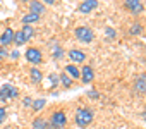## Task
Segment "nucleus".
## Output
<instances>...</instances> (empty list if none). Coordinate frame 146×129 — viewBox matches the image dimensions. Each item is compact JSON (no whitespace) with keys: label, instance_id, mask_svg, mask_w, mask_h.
Segmentation results:
<instances>
[{"label":"nucleus","instance_id":"6ab92c4d","mask_svg":"<svg viewBox=\"0 0 146 129\" xmlns=\"http://www.w3.org/2000/svg\"><path fill=\"white\" fill-rule=\"evenodd\" d=\"M11 86L12 84H4L0 88V102H9V91H11Z\"/></svg>","mask_w":146,"mask_h":129},{"label":"nucleus","instance_id":"9d476101","mask_svg":"<svg viewBox=\"0 0 146 129\" xmlns=\"http://www.w3.org/2000/svg\"><path fill=\"white\" fill-rule=\"evenodd\" d=\"M45 11H46V5H45V4H41L40 0H31V2L28 4V12H31V14L43 16V14H45Z\"/></svg>","mask_w":146,"mask_h":129},{"label":"nucleus","instance_id":"f257e3e1","mask_svg":"<svg viewBox=\"0 0 146 129\" xmlns=\"http://www.w3.org/2000/svg\"><path fill=\"white\" fill-rule=\"evenodd\" d=\"M74 120L79 127H88L93 120H95V114L90 107H79L76 110V115H74Z\"/></svg>","mask_w":146,"mask_h":129},{"label":"nucleus","instance_id":"bb28decb","mask_svg":"<svg viewBox=\"0 0 146 129\" xmlns=\"http://www.w3.org/2000/svg\"><path fill=\"white\" fill-rule=\"evenodd\" d=\"M88 96H90L91 100H98V98H100V93H98L96 90H90V91H88Z\"/></svg>","mask_w":146,"mask_h":129},{"label":"nucleus","instance_id":"393cba45","mask_svg":"<svg viewBox=\"0 0 146 129\" xmlns=\"http://www.w3.org/2000/svg\"><path fill=\"white\" fill-rule=\"evenodd\" d=\"M19 96V90L16 86H11V91H9V100H16Z\"/></svg>","mask_w":146,"mask_h":129},{"label":"nucleus","instance_id":"5701e85b","mask_svg":"<svg viewBox=\"0 0 146 129\" xmlns=\"http://www.w3.org/2000/svg\"><path fill=\"white\" fill-rule=\"evenodd\" d=\"M105 35H107V40H115L117 38V31L113 29V28H105Z\"/></svg>","mask_w":146,"mask_h":129},{"label":"nucleus","instance_id":"cd10ccee","mask_svg":"<svg viewBox=\"0 0 146 129\" xmlns=\"http://www.w3.org/2000/svg\"><path fill=\"white\" fill-rule=\"evenodd\" d=\"M9 57V52L5 50V48H2V47H0V62H2L4 59H7Z\"/></svg>","mask_w":146,"mask_h":129},{"label":"nucleus","instance_id":"473e14b6","mask_svg":"<svg viewBox=\"0 0 146 129\" xmlns=\"http://www.w3.org/2000/svg\"><path fill=\"white\" fill-rule=\"evenodd\" d=\"M143 119H144V120H146V110H144V112H143Z\"/></svg>","mask_w":146,"mask_h":129},{"label":"nucleus","instance_id":"423d86ee","mask_svg":"<svg viewBox=\"0 0 146 129\" xmlns=\"http://www.w3.org/2000/svg\"><path fill=\"white\" fill-rule=\"evenodd\" d=\"M98 7V0H83L78 5V12L79 14H91L93 11H96Z\"/></svg>","mask_w":146,"mask_h":129},{"label":"nucleus","instance_id":"dca6fc26","mask_svg":"<svg viewBox=\"0 0 146 129\" xmlns=\"http://www.w3.org/2000/svg\"><path fill=\"white\" fill-rule=\"evenodd\" d=\"M65 55V52H64V48L60 47V45H57V43H53V48H52V59L53 60H60L62 57Z\"/></svg>","mask_w":146,"mask_h":129},{"label":"nucleus","instance_id":"20e7f679","mask_svg":"<svg viewBox=\"0 0 146 129\" xmlns=\"http://www.w3.org/2000/svg\"><path fill=\"white\" fill-rule=\"evenodd\" d=\"M24 57H26V60H28L29 64H33V66H38V64L43 62V53H41V50L36 48V47H28L26 52H24Z\"/></svg>","mask_w":146,"mask_h":129},{"label":"nucleus","instance_id":"2eb2a0df","mask_svg":"<svg viewBox=\"0 0 146 129\" xmlns=\"http://www.w3.org/2000/svg\"><path fill=\"white\" fill-rule=\"evenodd\" d=\"M33 129H52L50 127V124H48V120L45 119V117H36V119H33Z\"/></svg>","mask_w":146,"mask_h":129},{"label":"nucleus","instance_id":"4be33fe9","mask_svg":"<svg viewBox=\"0 0 146 129\" xmlns=\"http://www.w3.org/2000/svg\"><path fill=\"white\" fill-rule=\"evenodd\" d=\"M46 105V100L45 98H38V100H33V103H31V108L35 110V112H40L43 107Z\"/></svg>","mask_w":146,"mask_h":129},{"label":"nucleus","instance_id":"a878e982","mask_svg":"<svg viewBox=\"0 0 146 129\" xmlns=\"http://www.w3.org/2000/svg\"><path fill=\"white\" fill-rule=\"evenodd\" d=\"M5 119H7V110L5 107H0V126L5 122Z\"/></svg>","mask_w":146,"mask_h":129},{"label":"nucleus","instance_id":"9b49d317","mask_svg":"<svg viewBox=\"0 0 146 129\" xmlns=\"http://www.w3.org/2000/svg\"><path fill=\"white\" fill-rule=\"evenodd\" d=\"M81 72V81L84 83V84H90L93 79H95V71H93V67L91 66H83V69L79 71Z\"/></svg>","mask_w":146,"mask_h":129},{"label":"nucleus","instance_id":"aec40b11","mask_svg":"<svg viewBox=\"0 0 146 129\" xmlns=\"http://www.w3.org/2000/svg\"><path fill=\"white\" fill-rule=\"evenodd\" d=\"M21 31H23V35H24V38H26V41H29L33 36H35V29H33V26H28V24H23V28H21Z\"/></svg>","mask_w":146,"mask_h":129},{"label":"nucleus","instance_id":"f8f14e48","mask_svg":"<svg viewBox=\"0 0 146 129\" xmlns=\"http://www.w3.org/2000/svg\"><path fill=\"white\" fill-rule=\"evenodd\" d=\"M40 19H41V16H38V14H31V12H26V14L21 17V24H28V26H31V24L40 23Z\"/></svg>","mask_w":146,"mask_h":129},{"label":"nucleus","instance_id":"c756f323","mask_svg":"<svg viewBox=\"0 0 146 129\" xmlns=\"http://www.w3.org/2000/svg\"><path fill=\"white\" fill-rule=\"evenodd\" d=\"M9 57H11V59H14V60H16V59H19V52H17V50H12V52H11V53H9Z\"/></svg>","mask_w":146,"mask_h":129},{"label":"nucleus","instance_id":"f03ea898","mask_svg":"<svg viewBox=\"0 0 146 129\" xmlns=\"http://www.w3.org/2000/svg\"><path fill=\"white\" fill-rule=\"evenodd\" d=\"M74 36H76V40L79 43H84V45H88V43H91L95 40V33L88 26H78L74 29Z\"/></svg>","mask_w":146,"mask_h":129},{"label":"nucleus","instance_id":"7c9ffc66","mask_svg":"<svg viewBox=\"0 0 146 129\" xmlns=\"http://www.w3.org/2000/svg\"><path fill=\"white\" fill-rule=\"evenodd\" d=\"M41 4H45V5H53L55 4V0H40Z\"/></svg>","mask_w":146,"mask_h":129},{"label":"nucleus","instance_id":"0eeeda50","mask_svg":"<svg viewBox=\"0 0 146 129\" xmlns=\"http://www.w3.org/2000/svg\"><path fill=\"white\" fill-rule=\"evenodd\" d=\"M132 90L136 95H146V74H141L134 79V84H132Z\"/></svg>","mask_w":146,"mask_h":129},{"label":"nucleus","instance_id":"4468645a","mask_svg":"<svg viewBox=\"0 0 146 129\" xmlns=\"http://www.w3.org/2000/svg\"><path fill=\"white\" fill-rule=\"evenodd\" d=\"M64 72L70 78V79H79L81 78V72H79V69L76 67V66H72V64H69V66H65V69H64Z\"/></svg>","mask_w":146,"mask_h":129},{"label":"nucleus","instance_id":"6e6552de","mask_svg":"<svg viewBox=\"0 0 146 129\" xmlns=\"http://www.w3.org/2000/svg\"><path fill=\"white\" fill-rule=\"evenodd\" d=\"M67 55H69V59H70L72 62H76V64H84V62H86V52H84V50L70 48V50L67 52Z\"/></svg>","mask_w":146,"mask_h":129},{"label":"nucleus","instance_id":"2f4dec72","mask_svg":"<svg viewBox=\"0 0 146 129\" xmlns=\"http://www.w3.org/2000/svg\"><path fill=\"white\" fill-rule=\"evenodd\" d=\"M21 2H23V4H29V2H31V0H21Z\"/></svg>","mask_w":146,"mask_h":129},{"label":"nucleus","instance_id":"f3484780","mask_svg":"<svg viewBox=\"0 0 146 129\" xmlns=\"http://www.w3.org/2000/svg\"><path fill=\"white\" fill-rule=\"evenodd\" d=\"M129 35H131V36H139V35H143V24H141V23H132V24L129 26Z\"/></svg>","mask_w":146,"mask_h":129},{"label":"nucleus","instance_id":"72a5a7b5","mask_svg":"<svg viewBox=\"0 0 146 129\" xmlns=\"http://www.w3.org/2000/svg\"><path fill=\"white\" fill-rule=\"evenodd\" d=\"M144 110H146V105H144Z\"/></svg>","mask_w":146,"mask_h":129},{"label":"nucleus","instance_id":"7ed1b4c3","mask_svg":"<svg viewBox=\"0 0 146 129\" xmlns=\"http://www.w3.org/2000/svg\"><path fill=\"white\" fill-rule=\"evenodd\" d=\"M48 124H50L52 129H64L67 126V115H65V112L64 110H55L50 115Z\"/></svg>","mask_w":146,"mask_h":129},{"label":"nucleus","instance_id":"39448f33","mask_svg":"<svg viewBox=\"0 0 146 129\" xmlns=\"http://www.w3.org/2000/svg\"><path fill=\"white\" fill-rule=\"evenodd\" d=\"M124 7L132 14V16H139L144 11L143 0H124Z\"/></svg>","mask_w":146,"mask_h":129},{"label":"nucleus","instance_id":"c85d7f7f","mask_svg":"<svg viewBox=\"0 0 146 129\" xmlns=\"http://www.w3.org/2000/svg\"><path fill=\"white\" fill-rule=\"evenodd\" d=\"M31 103H33V100H31L29 96H26V98L23 100V105H24V107H31Z\"/></svg>","mask_w":146,"mask_h":129},{"label":"nucleus","instance_id":"ddd939ff","mask_svg":"<svg viewBox=\"0 0 146 129\" xmlns=\"http://www.w3.org/2000/svg\"><path fill=\"white\" fill-rule=\"evenodd\" d=\"M29 79L33 84H40L43 81V72L38 69V67H31L29 69Z\"/></svg>","mask_w":146,"mask_h":129},{"label":"nucleus","instance_id":"a211bd4d","mask_svg":"<svg viewBox=\"0 0 146 129\" xmlns=\"http://www.w3.org/2000/svg\"><path fill=\"white\" fill-rule=\"evenodd\" d=\"M26 43H28V41H26L23 31H21V29L16 31V33H14V45H16V47H23V45H26Z\"/></svg>","mask_w":146,"mask_h":129},{"label":"nucleus","instance_id":"b1692460","mask_svg":"<svg viewBox=\"0 0 146 129\" xmlns=\"http://www.w3.org/2000/svg\"><path fill=\"white\" fill-rule=\"evenodd\" d=\"M48 79H50V86L52 88H57L58 86V74H50Z\"/></svg>","mask_w":146,"mask_h":129},{"label":"nucleus","instance_id":"1a4fd4ad","mask_svg":"<svg viewBox=\"0 0 146 129\" xmlns=\"http://www.w3.org/2000/svg\"><path fill=\"white\" fill-rule=\"evenodd\" d=\"M14 29L12 28H5L4 31H2V35H0V47L2 48H5V47H9L11 43H14Z\"/></svg>","mask_w":146,"mask_h":129},{"label":"nucleus","instance_id":"412c9836","mask_svg":"<svg viewBox=\"0 0 146 129\" xmlns=\"http://www.w3.org/2000/svg\"><path fill=\"white\" fill-rule=\"evenodd\" d=\"M58 84H62L64 88H70L72 86V79L65 72H62V74H58Z\"/></svg>","mask_w":146,"mask_h":129}]
</instances>
